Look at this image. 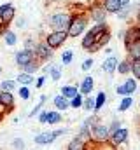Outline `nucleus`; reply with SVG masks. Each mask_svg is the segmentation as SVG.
<instances>
[{
    "instance_id": "1",
    "label": "nucleus",
    "mask_w": 140,
    "mask_h": 150,
    "mask_svg": "<svg viewBox=\"0 0 140 150\" xmlns=\"http://www.w3.org/2000/svg\"><path fill=\"white\" fill-rule=\"evenodd\" d=\"M88 21H89L88 14H84V12H74V14H72V18H70L69 28H67V35L72 37V38L79 37V35L86 30Z\"/></svg>"
},
{
    "instance_id": "2",
    "label": "nucleus",
    "mask_w": 140,
    "mask_h": 150,
    "mask_svg": "<svg viewBox=\"0 0 140 150\" xmlns=\"http://www.w3.org/2000/svg\"><path fill=\"white\" fill-rule=\"evenodd\" d=\"M70 18H72V14H69V12L53 14L49 18V26L53 28V32H67L70 25Z\"/></svg>"
},
{
    "instance_id": "3",
    "label": "nucleus",
    "mask_w": 140,
    "mask_h": 150,
    "mask_svg": "<svg viewBox=\"0 0 140 150\" xmlns=\"http://www.w3.org/2000/svg\"><path fill=\"white\" fill-rule=\"evenodd\" d=\"M119 37H123V40H124V47H126V51H128V49L131 47V44H135L137 40H140V25L130 26L126 32L119 33Z\"/></svg>"
},
{
    "instance_id": "4",
    "label": "nucleus",
    "mask_w": 140,
    "mask_h": 150,
    "mask_svg": "<svg viewBox=\"0 0 140 150\" xmlns=\"http://www.w3.org/2000/svg\"><path fill=\"white\" fill-rule=\"evenodd\" d=\"M69 38L67 32H51L47 37H46V44L51 47V49H58L65 44V40Z\"/></svg>"
},
{
    "instance_id": "5",
    "label": "nucleus",
    "mask_w": 140,
    "mask_h": 150,
    "mask_svg": "<svg viewBox=\"0 0 140 150\" xmlns=\"http://www.w3.org/2000/svg\"><path fill=\"white\" fill-rule=\"evenodd\" d=\"M61 134H65V129H58V131H51V133H40V134L35 136L34 140L37 145H49L56 138H60Z\"/></svg>"
},
{
    "instance_id": "6",
    "label": "nucleus",
    "mask_w": 140,
    "mask_h": 150,
    "mask_svg": "<svg viewBox=\"0 0 140 150\" xmlns=\"http://www.w3.org/2000/svg\"><path fill=\"white\" fill-rule=\"evenodd\" d=\"M51 56H53V49H51L46 42L35 45V51H34V58L35 59H39V61H47Z\"/></svg>"
},
{
    "instance_id": "7",
    "label": "nucleus",
    "mask_w": 140,
    "mask_h": 150,
    "mask_svg": "<svg viewBox=\"0 0 140 150\" xmlns=\"http://www.w3.org/2000/svg\"><path fill=\"white\" fill-rule=\"evenodd\" d=\"M109 136H110V133H109V126L95 124L93 133H91V140H96V142H107Z\"/></svg>"
},
{
    "instance_id": "8",
    "label": "nucleus",
    "mask_w": 140,
    "mask_h": 150,
    "mask_svg": "<svg viewBox=\"0 0 140 150\" xmlns=\"http://www.w3.org/2000/svg\"><path fill=\"white\" fill-rule=\"evenodd\" d=\"M95 124H96V117H89V119H86V120L82 122V126H81L79 138H81V140H88V138H91V133H93Z\"/></svg>"
},
{
    "instance_id": "9",
    "label": "nucleus",
    "mask_w": 140,
    "mask_h": 150,
    "mask_svg": "<svg viewBox=\"0 0 140 150\" xmlns=\"http://www.w3.org/2000/svg\"><path fill=\"white\" fill-rule=\"evenodd\" d=\"M14 59H16V65L21 68V67H25L26 63H30V61L34 59V52H32V51H28V49H21V51H18V52H16Z\"/></svg>"
},
{
    "instance_id": "10",
    "label": "nucleus",
    "mask_w": 140,
    "mask_h": 150,
    "mask_svg": "<svg viewBox=\"0 0 140 150\" xmlns=\"http://www.w3.org/2000/svg\"><path fill=\"white\" fill-rule=\"evenodd\" d=\"M109 138H110L112 145H121V143H124V142L128 140V129H126V127H117Z\"/></svg>"
},
{
    "instance_id": "11",
    "label": "nucleus",
    "mask_w": 140,
    "mask_h": 150,
    "mask_svg": "<svg viewBox=\"0 0 140 150\" xmlns=\"http://www.w3.org/2000/svg\"><path fill=\"white\" fill-rule=\"evenodd\" d=\"M14 14H16V9H14L11 4H4V5H0V18H2L4 23L9 25V23L14 19Z\"/></svg>"
},
{
    "instance_id": "12",
    "label": "nucleus",
    "mask_w": 140,
    "mask_h": 150,
    "mask_svg": "<svg viewBox=\"0 0 140 150\" xmlns=\"http://www.w3.org/2000/svg\"><path fill=\"white\" fill-rule=\"evenodd\" d=\"M109 40H110V32H105L102 35H98V37H95V44L91 45V52H95V51H98V49H102L105 44H109Z\"/></svg>"
},
{
    "instance_id": "13",
    "label": "nucleus",
    "mask_w": 140,
    "mask_h": 150,
    "mask_svg": "<svg viewBox=\"0 0 140 150\" xmlns=\"http://www.w3.org/2000/svg\"><path fill=\"white\" fill-rule=\"evenodd\" d=\"M53 103H54V107H56V110H58V112H63V110L70 108V100H67L63 94L56 96V98L53 100Z\"/></svg>"
},
{
    "instance_id": "14",
    "label": "nucleus",
    "mask_w": 140,
    "mask_h": 150,
    "mask_svg": "<svg viewBox=\"0 0 140 150\" xmlns=\"http://www.w3.org/2000/svg\"><path fill=\"white\" fill-rule=\"evenodd\" d=\"M102 7H104L107 12L116 14V12L121 9V4H119V0H104V2H102Z\"/></svg>"
},
{
    "instance_id": "15",
    "label": "nucleus",
    "mask_w": 140,
    "mask_h": 150,
    "mask_svg": "<svg viewBox=\"0 0 140 150\" xmlns=\"http://www.w3.org/2000/svg\"><path fill=\"white\" fill-rule=\"evenodd\" d=\"M0 103L4 105V107H7L9 110L14 107V96H12V93H7V91H2L0 93Z\"/></svg>"
},
{
    "instance_id": "16",
    "label": "nucleus",
    "mask_w": 140,
    "mask_h": 150,
    "mask_svg": "<svg viewBox=\"0 0 140 150\" xmlns=\"http://www.w3.org/2000/svg\"><path fill=\"white\" fill-rule=\"evenodd\" d=\"M93 86H95L93 77H84V80H82V84H81V93L88 96L89 93H93Z\"/></svg>"
},
{
    "instance_id": "17",
    "label": "nucleus",
    "mask_w": 140,
    "mask_h": 150,
    "mask_svg": "<svg viewBox=\"0 0 140 150\" xmlns=\"http://www.w3.org/2000/svg\"><path fill=\"white\" fill-rule=\"evenodd\" d=\"M61 120V113L58 110H47L46 112V124H58Z\"/></svg>"
},
{
    "instance_id": "18",
    "label": "nucleus",
    "mask_w": 140,
    "mask_h": 150,
    "mask_svg": "<svg viewBox=\"0 0 140 150\" xmlns=\"http://www.w3.org/2000/svg\"><path fill=\"white\" fill-rule=\"evenodd\" d=\"M117 58H114V56H110V58H107L104 61V70L107 74H112V72H116V68H117Z\"/></svg>"
},
{
    "instance_id": "19",
    "label": "nucleus",
    "mask_w": 140,
    "mask_h": 150,
    "mask_svg": "<svg viewBox=\"0 0 140 150\" xmlns=\"http://www.w3.org/2000/svg\"><path fill=\"white\" fill-rule=\"evenodd\" d=\"M67 150H88V149H86V142L81 140V138L77 136V138H74V140L69 143Z\"/></svg>"
},
{
    "instance_id": "20",
    "label": "nucleus",
    "mask_w": 140,
    "mask_h": 150,
    "mask_svg": "<svg viewBox=\"0 0 140 150\" xmlns=\"http://www.w3.org/2000/svg\"><path fill=\"white\" fill-rule=\"evenodd\" d=\"M123 86H124L126 96H131V94L137 91V79H126V82H124Z\"/></svg>"
},
{
    "instance_id": "21",
    "label": "nucleus",
    "mask_w": 140,
    "mask_h": 150,
    "mask_svg": "<svg viewBox=\"0 0 140 150\" xmlns=\"http://www.w3.org/2000/svg\"><path fill=\"white\" fill-rule=\"evenodd\" d=\"M46 72L51 74L53 80H60V77H61V65H49V67H46Z\"/></svg>"
},
{
    "instance_id": "22",
    "label": "nucleus",
    "mask_w": 140,
    "mask_h": 150,
    "mask_svg": "<svg viewBox=\"0 0 140 150\" xmlns=\"http://www.w3.org/2000/svg\"><path fill=\"white\" fill-rule=\"evenodd\" d=\"M61 94H63L67 100H72L74 96L79 94V89H77L75 86H63V87H61Z\"/></svg>"
},
{
    "instance_id": "23",
    "label": "nucleus",
    "mask_w": 140,
    "mask_h": 150,
    "mask_svg": "<svg viewBox=\"0 0 140 150\" xmlns=\"http://www.w3.org/2000/svg\"><path fill=\"white\" fill-rule=\"evenodd\" d=\"M130 72L133 74L135 79H139V80H140V58L130 59Z\"/></svg>"
},
{
    "instance_id": "24",
    "label": "nucleus",
    "mask_w": 140,
    "mask_h": 150,
    "mask_svg": "<svg viewBox=\"0 0 140 150\" xmlns=\"http://www.w3.org/2000/svg\"><path fill=\"white\" fill-rule=\"evenodd\" d=\"M21 86H30L32 82H34V77L32 74H26V72H21V74L18 75V79H16Z\"/></svg>"
},
{
    "instance_id": "25",
    "label": "nucleus",
    "mask_w": 140,
    "mask_h": 150,
    "mask_svg": "<svg viewBox=\"0 0 140 150\" xmlns=\"http://www.w3.org/2000/svg\"><path fill=\"white\" fill-rule=\"evenodd\" d=\"M39 67H40V65L37 63V59L34 58L30 63H26L25 67H21V70H23V72H26V74H34V72H37V70H39Z\"/></svg>"
},
{
    "instance_id": "26",
    "label": "nucleus",
    "mask_w": 140,
    "mask_h": 150,
    "mask_svg": "<svg viewBox=\"0 0 140 150\" xmlns=\"http://www.w3.org/2000/svg\"><path fill=\"white\" fill-rule=\"evenodd\" d=\"M105 100H107V96H105L104 91H100L98 94H96V98H95V110H100L102 107L105 105Z\"/></svg>"
},
{
    "instance_id": "27",
    "label": "nucleus",
    "mask_w": 140,
    "mask_h": 150,
    "mask_svg": "<svg viewBox=\"0 0 140 150\" xmlns=\"http://www.w3.org/2000/svg\"><path fill=\"white\" fill-rule=\"evenodd\" d=\"M128 52H130L131 59H135V58H140V40H137L135 44H131V47L128 49Z\"/></svg>"
},
{
    "instance_id": "28",
    "label": "nucleus",
    "mask_w": 140,
    "mask_h": 150,
    "mask_svg": "<svg viewBox=\"0 0 140 150\" xmlns=\"http://www.w3.org/2000/svg\"><path fill=\"white\" fill-rule=\"evenodd\" d=\"M4 40H5V44H7V45H16L18 37H16V33H14V32H5V33H4Z\"/></svg>"
},
{
    "instance_id": "29",
    "label": "nucleus",
    "mask_w": 140,
    "mask_h": 150,
    "mask_svg": "<svg viewBox=\"0 0 140 150\" xmlns=\"http://www.w3.org/2000/svg\"><path fill=\"white\" fill-rule=\"evenodd\" d=\"M119 74H130V59H124V61H121V63H117V68H116Z\"/></svg>"
},
{
    "instance_id": "30",
    "label": "nucleus",
    "mask_w": 140,
    "mask_h": 150,
    "mask_svg": "<svg viewBox=\"0 0 140 150\" xmlns=\"http://www.w3.org/2000/svg\"><path fill=\"white\" fill-rule=\"evenodd\" d=\"M0 87H2V91L12 93V91H14V87H16V82H14V80H4V82L0 84Z\"/></svg>"
},
{
    "instance_id": "31",
    "label": "nucleus",
    "mask_w": 140,
    "mask_h": 150,
    "mask_svg": "<svg viewBox=\"0 0 140 150\" xmlns=\"http://www.w3.org/2000/svg\"><path fill=\"white\" fill-rule=\"evenodd\" d=\"M131 103H133L131 96H124V100H123V101H121V105H119V112H126V110L131 107Z\"/></svg>"
},
{
    "instance_id": "32",
    "label": "nucleus",
    "mask_w": 140,
    "mask_h": 150,
    "mask_svg": "<svg viewBox=\"0 0 140 150\" xmlns=\"http://www.w3.org/2000/svg\"><path fill=\"white\" fill-rule=\"evenodd\" d=\"M93 44H95V37H93V35H89V33H86V37L82 38V47L89 51Z\"/></svg>"
},
{
    "instance_id": "33",
    "label": "nucleus",
    "mask_w": 140,
    "mask_h": 150,
    "mask_svg": "<svg viewBox=\"0 0 140 150\" xmlns=\"http://www.w3.org/2000/svg\"><path fill=\"white\" fill-rule=\"evenodd\" d=\"M82 101H84L82 96L77 94V96H74V98L70 100V107H72V108H79V107H82Z\"/></svg>"
},
{
    "instance_id": "34",
    "label": "nucleus",
    "mask_w": 140,
    "mask_h": 150,
    "mask_svg": "<svg viewBox=\"0 0 140 150\" xmlns=\"http://www.w3.org/2000/svg\"><path fill=\"white\" fill-rule=\"evenodd\" d=\"M72 58H74V52H72L70 49H67V51L61 54V61H63V65H70V63H72Z\"/></svg>"
},
{
    "instance_id": "35",
    "label": "nucleus",
    "mask_w": 140,
    "mask_h": 150,
    "mask_svg": "<svg viewBox=\"0 0 140 150\" xmlns=\"http://www.w3.org/2000/svg\"><path fill=\"white\" fill-rule=\"evenodd\" d=\"M18 93H19V98H21V100H28V98H30V89H28V86H21Z\"/></svg>"
},
{
    "instance_id": "36",
    "label": "nucleus",
    "mask_w": 140,
    "mask_h": 150,
    "mask_svg": "<svg viewBox=\"0 0 140 150\" xmlns=\"http://www.w3.org/2000/svg\"><path fill=\"white\" fill-rule=\"evenodd\" d=\"M82 108H86V110H93V108H95V100L88 96V98L82 101Z\"/></svg>"
},
{
    "instance_id": "37",
    "label": "nucleus",
    "mask_w": 140,
    "mask_h": 150,
    "mask_svg": "<svg viewBox=\"0 0 140 150\" xmlns=\"http://www.w3.org/2000/svg\"><path fill=\"white\" fill-rule=\"evenodd\" d=\"M44 101H46V96H40V100H39V103L35 105V108L30 112V117H34V115H37V112L42 108V105H44Z\"/></svg>"
},
{
    "instance_id": "38",
    "label": "nucleus",
    "mask_w": 140,
    "mask_h": 150,
    "mask_svg": "<svg viewBox=\"0 0 140 150\" xmlns=\"http://www.w3.org/2000/svg\"><path fill=\"white\" fill-rule=\"evenodd\" d=\"M91 67H93V59H91V58H88V59L82 63V70H84V72H88Z\"/></svg>"
},
{
    "instance_id": "39",
    "label": "nucleus",
    "mask_w": 140,
    "mask_h": 150,
    "mask_svg": "<svg viewBox=\"0 0 140 150\" xmlns=\"http://www.w3.org/2000/svg\"><path fill=\"white\" fill-rule=\"evenodd\" d=\"M12 145H14L18 150H23V149H25V142H23V140H19V138H18V140H14V143H12Z\"/></svg>"
},
{
    "instance_id": "40",
    "label": "nucleus",
    "mask_w": 140,
    "mask_h": 150,
    "mask_svg": "<svg viewBox=\"0 0 140 150\" xmlns=\"http://www.w3.org/2000/svg\"><path fill=\"white\" fill-rule=\"evenodd\" d=\"M116 93H117L119 96H126V93H124V86H123V84L117 86V87H116Z\"/></svg>"
},
{
    "instance_id": "41",
    "label": "nucleus",
    "mask_w": 140,
    "mask_h": 150,
    "mask_svg": "<svg viewBox=\"0 0 140 150\" xmlns=\"http://www.w3.org/2000/svg\"><path fill=\"white\" fill-rule=\"evenodd\" d=\"M44 82H46V77H39V79H37V82H35L37 89H39V87H42V86H44Z\"/></svg>"
},
{
    "instance_id": "42",
    "label": "nucleus",
    "mask_w": 140,
    "mask_h": 150,
    "mask_svg": "<svg viewBox=\"0 0 140 150\" xmlns=\"http://www.w3.org/2000/svg\"><path fill=\"white\" fill-rule=\"evenodd\" d=\"M16 25H18V28H25V25H26V21H25V19L21 18V19H18V23H16Z\"/></svg>"
},
{
    "instance_id": "43",
    "label": "nucleus",
    "mask_w": 140,
    "mask_h": 150,
    "mask_svg": "<svg viewBox=\"0 0 140 150\" xmlns=\"http://www.w3.org/2000/svg\"><path fill=\"white\" fill-rule=\"evenodd\" d=\"M39 122H40V124H46V112H42L39 115Z\"/></svg>"
},
{
    "instance_id": "44",
    "label": "nucleus",
    "mask_w": 140,
    "mask_h": 150,
    "mask_svg": "<svg viewBox=\"0 0 140 150\" xmlns=\"http://www.w3.org/2000/svg\"><path fill=\"white\" fill-rule=\"evenodd\" d=\"M119 4H121V5H128V4H130V0H119Z\"/></svg>"
},
{
    "instance_id": "45",
    "label": "nucleus",
    "mask_w": 140,
    "mask_h": 150,
    "mask_svg": "<svg viewBox=\"0 0 140 150\" xmlns=\"http://www.w3.org/2000/svg\"><path fill=\"white\" fill-rule=\"evenodd\" d=\"M137 23H139V25H140V11H139V12H137Z\"/></svg>"
},
{
    "instance_id": "46",
    "label": "nucleus",
    "mask_w": 140,
    "mask_h": 150,
    "mask_svg": "<svg viewBox=\"0 0 140 150\" xmlns=\"http://www.w3.org/2000/svg\"><path fill=\"white\" fill-rule=\"evenodd\" d=\"M0 122H2V113H0Z\"/></svg>"
},
{
    "instance_id": "47",
    "label": "nucleus",
    "mask_w": 140,
    "mask_h": 150,
    "mask_svg": "<svg viewBox=\"0 0 140 150\" xmlns=\"http://www.w3.org/2000/svg\"><path fill=\"white\" fill-rule=\"evenodd\" d=\"M0 72H2V68H0Z\"/></svg>"
}]
</instances>
